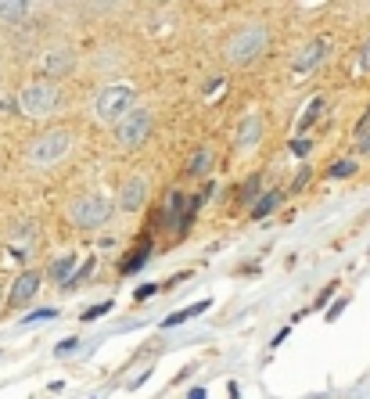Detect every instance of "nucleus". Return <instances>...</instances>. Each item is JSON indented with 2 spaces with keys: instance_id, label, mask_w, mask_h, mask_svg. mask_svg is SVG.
<instances>
[{
  "instance_id": "1",
  "label": "nucleus",
  "mask_w": 370,
  "mask_h": 399,
  "mask_svg": "<svg viewBox=\"0 0 370 399\" xmlns=\"http://www.w3.org/2000/svg\"><path fill=\"white\" fill-rule=\"evenodd\" d=\"M133 105H137V90L130 83H108L98 94V101H94V119L98 122H119Z\"/></svg>"
},
{
  "instance_id": "2",
  "label": "nucleus",
  "mask_w": 370,
  "mask_h": 399,
  "mask_svg": "<svg viewBox=\"0 0 370 399\" xmlns=\"http://www.w3.org/2000/svg\"><path fill=\"white\" fill-rule=\"evenodd\" d=\"M58 101H61V94H58V87H54V79L29 83V87H22V94H19V108H22V116H29V119H47V116H51V111L58 108Z\"/></svg>"
},
{
  "instance_id": "3",
  "label": "nucleus",
  "mask_w": 370,
  "mask_h": 399,
  "mask_svg": "<svg viewBox=\"0 0 370 399\" xmlns=\"http://www.w3.org/2000/svg\"><path fill=\"white\" fill-rule=\"evenodd\" d=\"M266 40H270V36H266L263 25H245V29H237V33L230 36V43H227V61H230V65H248V61L263 58Z\"/></svg>"
},
{
  "instance_id": "4",
  "label": "nucleus",
  "mask_w": 370,
  "mask_h": 399,
  "mask_svg": "<svg viewBox=\"0 0 370 399\" xmlns=\"http://www.w3.org/2000/svg\"><path fill=\"white\" fill-rule=\"evenodd\" d=\"M69 219L79 230H98L111 219V202L105 195H83L69 205Z\"/></svg>"
},
{
  "instance_id": "5",
  "label": "nucleus",
  "mask_w": 370,
  "mask_h": 399,
  "mask_svg": "<svg viewBox=\"0 0 370 399\" xmlns=\"http://www.w3.org/2000/svg\"><path fill=\"white\" fill-rule=\"evenodd\" d=\"M72 148V133L69 130H47L29 144V162L33 166H58Z\"/></svg>"
},
{
  "instance_id": "6",
  "label": "nucleus",
  "mask_w": 370,
  "mask_h": 399,
  "mask_svg": "<svg viewBox=\"0 0 370 399\" xmlns=\"http://www.w3.org/2000/svg\"><path fill=\"white\" fill-rule=\"evenodd\" d=\"M151 137V111L148 108H130L126 116L119 119V130H116V140H119V148H126V151H133V148H140L144 140Z\"/></svg>"
},
{
  "instance_id": "7",
  "label": "nucleus",
  "mask_w": 370,
  "mask_h": 399,
  "mask_svg": "<svg viewBox=\"0 0 370 399\" xmlns=\"http://www.w3.org/2000/svg\"><path fill=\"white\" fill-rule=\"evenodd\" d=\"M40 274L36 270H25V274H19L14 277V284H11V292H8V306H14V310H22V306H29V302L36 299V292H40Z\"/></svg>"
},
{
  "instance_id": "8",
  "label": "nucleus",
  "mask_w": 370,
  "mask_h": 399,
  "mask_svg": "<svg viewBox=\"0 0 370 399\" xmlns=\"http://www.w3.org/2000/svg\"><path fill=\"white\" fill-rule=\"evenodd\" d=\"M144 202H148V180H144L140 173H133V177H126L122 187H119V209L137 213Z\"/></svg>"
},
{
  "instance_id": "9",
  "label": "nucleus",
  "mask_w": 370,
  "mask_h": 399,
  "mask_svg": "<svg viewBox=\"0 0 370 399\" xmlns=\"http://www.w3.org/2000/svg\"><path fill=\"white\" fill-rule=\"evenodd\" d=\"M259 133H263V119L248 111L245 119H241V130H237V151H252L259 144Z\"/></svg>"
},
{
  "instance_id": "10",
  "label": "nucleus",
  "mask_w": 370,
  "mask_h": 399,
  "mask_svg": "<svg viewBox=\"0 0 370 399\" xmlns=\"http://www.w3.org/2000/svg\"><path fill=\"white\" fill-rule=\"evenodd\" d=\"M40 69L51 76V79H58V76H65L69 69H72V51H47L43 54V61H40Z\"/></svg>"
},
{
  "instance_id": "11",
  "label": "nucleus",
  "mask_w": 370,
  "mask_h": 399,
  "mask_svg": "<svg viewBox=\"0 0 370 399\" xmlns=\"http://www.w3.org/2000/svg\"><path fill=\"white\" fill-rule=\"evenodd\" d=\"M320 58H324V40H313L309 47H302V54L295 61V72H313L320 65Z\"/></svg>"
},
{
  "instance_id": "12",
  "label": "nucleus",
  "mask_w": 370,
  "mask_h": 399,
  "mask_svg": "<svg viewBox=\"0 0 370 399\" xmlns=\"http://www.w3.org/2000/svg\"><path fill=\"white\" fill-rule=\"evenodd\" d=\"M29 0H0V19L4 22H22L25 14H29Z\"/></svg>"
},
{
  "instance_id": "13",
  "label": "nucleus",
  "mask_w": 370,
  "mask_h": 399,
  "mask_svg": "<svg viewBox=\"0 0 370 399\" xmlns=\"http://www.w3.org/2000/svg\"><path fill=\"white\" fill-rule=\"evenodd\" d=\"M76 255H61V259L51 266V281H58V284H65L69 277H72V270H76Z\"/></svg>"
},
{
  "instance_id": "14",
  "label": "nucleus",
  "mask_w": 370,
  "mask_h": 399,
  "mask_svg": "<svg viewBox=\"0 0 370 399\" xmlns=\"http://www.w3.org/2000/svg\"><path fill=\"white\" fill-rule=\"evenodd\" d=\"M281 205V191H266V195L259 198V205L252 209V219H263V216H270L273 209Z\"/></svg>"
},
{
  "instance_id": "15",
  "label": "nucleus",
  "mask_w": 370,
  "mask_h": 399,
  "mask_svg": "<svg viewBox=\"0 0 370 399\" xmlns=\"http://www.w3.org/2000/svg\"><path fill=\"white\" fill-rule=\"evenodd\" d=\"M144 263H148V237L140 241V248L137 252H130L126 255V263H122V274H133V270H140Z\"/></svg>"
},
{
  "instance_id": "16",
  "label": "nucleus",
  "mask_w": 370,
  "mask_h": 399,
  "mask_svg": "<svg viewBox=\"0 0 370 399\" xmlns=\"http://www.w3.org/2000/svg\"><path fill=\"white\" fill-rule=\"evenodd\" d=\"M205 310H208V302H198V306H187V310H180V313L166 316V327H176V324H184V321H191V316H198V313H205Z\"/></svg>"
},
{
  "instance_id": "17",
  "label": "nucleus",
  "mask_w": 370,
  "mask_h": 399,
  "mask_svg": "<svg viewBox=\"0 0 370 399\" xmlns=\"http://www.w3.org/2000/svg\"><path fill=\"white\" fill-rule=\"evenodd\" d=\"M208 162H213V151H208V148H202L195 158H191V177H205V169H208Z\"/></svg>"
},
{
  "instance_id": "18",
  "label": "nucleus",
  "mask_w": 370,
  "mask_h": 399,
  "mask_svg": "<svg viewBox=\"0 0 370 399\" xmlns=\"http://www.w3.org/2000/svg\"><path fill=\"white\" fill-rule=\"evenodd\" d=\"M356 137H360V148H363V151H370V116L356 126Z\"/></svg>"
},
{
  "instance_id": "19",
  "label": "nucleus",
  "mask_w": 370,
  "mask_h": 399,
  "mask_svg": "<svg viewBox=\"0 0 370 399\" xmlns=\"http://www.w3.org/2000/svg\"><path fill=\"white\" fill-rule=\"evenodd\" d=\"M54 316H58V310L51 306V310H36L33 316H25V321H22V324H40V321H54Z\"/></svg>"
},
{
  "instance_id": "20",
  "label": "nucleus",
  "mask_w": 370,
  "mask_h": 399,
  "mask_svg": "<svg viewBox=\"0 0 370 399\" xmlns=\"http://www.w3.org/2000/svg\"><path fill=\"white\" fill-rule=\"evenodd\" d=\"M108 310H111V299H108V302H98V306H90V310L83 313V321H98V316H105Z\"/></svg>"
},
{
  "instance_id": "21",
  "label": "nucleus",
  "mask_w": 370,
  "mask_h": 399,
  "mask_svg": "<svg viewBox=\"0 0 370 399\" xmlns=\"http://www.w3.org/2000/svg\"><path fill=\"white\" fill-rule=\"evenodd\" d=\"M320 108H324V101L320 98H313V105L305 108V116H302V126H309V122H316V116H320Z\"/></svg>"
},
{
  "instance_id": "22",
  "label": "nucleus",
  "mask_w": 370,
  "mask_h": 399,
  "mask_svg": "<svg viewBox=\"0 0 370 399\" xmlns=\"http://www.w3.org/2000/svg\"><path fill=\"white\" fill-rule=\"evenodd\" d=\"M356 173V162H334L331 166V177H352Z\"/></svg>"
},
{
  "instance_id": "23",
  "label": "nucleus",
  "mask_w": 370,
  "mask_h": 399,
  "mask_svg": "<svg viewBox=\"0 0 370 399\" xmlns=\"http://www.w3.org/2000/svg\"><path fill=\"white\" fill-rule=\"evenodd\" d=\"M79 345H83V342H79V338H65V342H61V345L54 349V356H69V353H76Z\"/></svg>"
},
{
  "instance_id": "24",
  "label": "nucleus",
  "mask_w": 370,
  "mask_h": 399,
  "mask_svg": "<svg viewBox=\"0 0 370 399\" xmlns=\"http://www.w3.org/2000/svg\"><path fill=\"white\" fill-rule=\"evenodd\" d=\"M155 292H158V284H144V288L137 292V302H144V299H151Z\"/></svg>"
},
{
  "instance_id": "25",
  "label": "nucleus",
  "mask_w": 370,
  "mask_h": 399,
  "mask_svg": "<svg viewBox=\"0 0 370 399\" xmlns=\"http://www.w3.org/2000/svg\"><path fill=\"white\" fill-rule=\"evenodd\" d=\"M360 65H363V69H370V40L363 43V51H360Z\"/></svg>"
},
{
  "instance_id": "26",
  "label": "nucleus",
  "mask_w": 370,
  "mask_h": 399,
  "mask_svg": "<svg viewBox=\"0 0 370 399\" xmlns=\"http://www.w3.org/2000/svg\"><path fill=\"white\" fill-rule=\"evenodd\" d=\"M292 151H295V155H305V151H309V140H295Z\"/></svg>"
},
{
  "instance_id": "27",
  "label": "nucleus",
  "mask_w": 370,
  "mask_h": 399,
  "mask_svg": "<svg viewBox=\"0 0 370 399\" xmlns=\"http://www.w3.org/2000/svg\"><path fill=\"white\" fill-rule=\"evenodd\" d=\"M191 399H205V389H195V392H191Z\"/></svg>"
},
{
  "instance_id": "28",
  "label": "nucleus",
  "mask_w": 370,
  "mask_h": 399,
  "mask_svg": "<svg viewBox=\"0 0 370 399\" xmlns=\"http://www.w3.org/2000/svg\"><path fill=\"white\" fill-rule=\"evenodd\" d=\"M0 302H4V288H0Z\"/></svg>"
}]
</instances>
